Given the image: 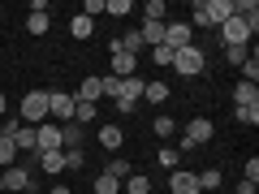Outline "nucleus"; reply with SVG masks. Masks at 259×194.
<instances>
[{"mask_svg": "<svg viewBox=\"0 0 259 194\" xmlns=\"http://www.w3.org/2000/svg\"><path fill=\"white\" fill-rule=\"evenodd\" d=\"M194 18H190V26H203V30H216V26H225V22L233 18V0H194Z\"/></svg>", "mask_w": 259, "mask_h": 194, "instance_id": "obj_1", "label": "nucleus"}, {"mask_svg": "<svg viewBox=\"0 0 259 194\" xmlns=\"http://www.w3.org/2000/svg\"><path fill=\"white\" fill-rule=\"evenodd\" d=\"M143 86H147V78H121V86H117V100H112V108L121 112V117H130V112L139 108V100H143Z\"/></svg>", "mask_w": 259, "mask_h": 194, "instance_id": "obj_2", "label": "nucleus"}, {"mask_svg": "<svg viewBox=\"0 0 259 194\" xmlns=\"http://www.w3.org/2000/svg\"><path fill=\"white\" fill-rule=\"evenodd\" d=\"M168 69H177L182 78H199L207 69V52L190 43V47H182V52H173V65H168Z\"/></svg>", "mask_w": 259, "mask_h": 194, "instance_id": "obj_3", "label": "nucleus"}, {"mask_svg": "<svg viewBox=\"0 0 259 194\" xmlns=\"http://www.w3.org/2000/svg\"><path fill=\"white\" fill-rule=\"evenodd\" d=\"M48 121V91H26L22 95V125H44Z\"/></svg>", "mask_w": 259, "mask_h": 194, "instance_id": "obj_4", "label": "nucleus"}, {"mask_svg": "<svg viewBox=\"0 0 259 194\" xmlns=\"http://www.w3.org/2000/svg\"><path fill=\"white\" fill-rule=\"evenodd\" d=\"M194 43V26L190 22H164V47H173V52H182V47Z\"/></svg>", "mask_w": 259, "mask_h": 194, "instance_id": "obj_5", "label": "nucleus"}, {"mask_svg": "<svg viewBox=\"0 0 259 194\" xmlns=\"http://www.w3.org/2000/svg\"><path fill=\"white\" fill-rule=\"evenodd\" d=\"M35 164H13L5 168V194H18V190H35Z\"/></svg>", "mask_w": 259, "mask_h": 194, "instance_id": "obj_6", "label": "nucleus"}, {"mask_svg": "<svg viewBox=\"0 0 259 194\" xmlns=\"http://www.w3.org/2000/svg\"><path fill=\"white\" fill-rule=\"evenodd\" d=\"M182 138L194 142V147H203V142L216 138V125H212L207 117H190V121H186V134H182Z\"/></svg>", "mask_w": 259, "mask_h": 194, "instance_id": "obj_7", "label": "nucleus"}, {"mask_svg": "<svg viewBox=\"0 0 259 194\" xmlns=\"http://www.w3.org/2000/svg\"><path fill=\"white\" fill-rule=\"evenodd\" d=\"M48 117H61V125L74 121V95L69 91H48Z\"/></svg>", "mask_w": 259, "mask_h": 194, "instance_id": "obj_8", "label": "nucleus"}, {"mask_svg": "<svg viewBox=\"0 0 259 194\" xmlns=\"http://www.w3.org/2000/svg\"><path fill=\"white\" fill-rule=\"evenodd\" d=\"M35 151H61V121H44L35 125Z\"/></svg>", "mask_w": 259, "mask_h": 194, "instance_id": "obj_9", "label": "nucleus"}, {"mask_svg": "<svg viewBox=\"0 0 259 194\" xmlns=\"http://www.w3.org/2000/svg\"><path fill=\"white\" fill-rule=\"evenodd\" d=\"M221 39H225V47H246L250 43V30H246V22H242V18H229L221 26Z\"/></svg>", "mask_w": 259, "mask_h": 194, "instance_id": "obj_10", "label": "nucleus"}, {"mask_svg": "<svg viewBox=\"0 0 259 194\" xmlns=\"http://www.w3.org/2000/svg\"><path fill=\"white\" fill-rule=\"evenodd\" d=\"M168 190H173V194H203V190H199V177L186 173V168H173V177H168Z\"/></svg>", "mask_w": 259, "mask_h": 194, "instance_id": "obj_11", "label": "nucleus"}, {"mask_svg": "<svg viewBox=\"0 0 259 194\" xmlns=\"http://www.w3.org/2000/svg\"><path fill=\"white\" fill-rule=\"evenodd\" d=\"M100 100H104V78H82L74 104H100Z\"/></svg>", "mask_w": 259, "mask_h": 194, "instance_id": "obj_12", "label": "nucleus"}, {"mask_svg": "<svg viewBox=\"0 0 259 194\" xmlns=\"http://www.w3.org/2000/svg\"><path fill=\"white\" fill-rule=\"evenodd\" d=\"M233 18H242L246 30L255 35V30H259V5H255V0H233Z\"/></svg>", "mask_w": 259, "mask_h": 194, "instance_id": "obj_13", "label": "nucleus"}, {"mask_svg": "<svg viewBox=\"0 0 259 194\" xmlns=\"http://www.w3.org/2000/svg\"><path fill=\"white\" fill-rule=\"evenodd\" d=\"M134 69H139V56L112 52V78H134Z\"/></svg>", "mask_w": 259, "mask_h": 194, "instance_id": "obj_14", "label": "nucleus"}, {"mask_svg": "<svg viewBox=\"0 0 259 194\" xmlns=\"http://www.w3.org/2000/svg\"><path fill=\"white\" fill-rule=\"evenodd\" d=\"M61 151H82V125H74V121L61 125Z\"/></svg>", "mask_w": 259, "mask_h": 194, "instance_id": "obj_15", "label": "nucleus"}, {"mask_svg": "<svg viewBox=\"0 0 259 194\" xmlns=\"http://www.w3.org/2000/svg\"><path fill=\"white\" fill-rule=\"evenodd\" d=\"M39 168L48 177H61L65 173V151H39Z\"/></svg>", "mask_w": 259, "mask_h": 194, "instance_id": "obj_16", "label": "nucleus"}, {"mask_svg": "<svg viewBox=\"0 0 259 194\" xmlns=\"http://www.w3.org/2000/svg\"><path fill=\"white\" fill-rule=\"evenodd\" d=\"M250 104H259V86L255 82H238L233 86V108H250Z\"/></svg>", "mask_w": 259, "mask_h": 194, "instance_id": "obj_17", "label": "nucleus"}, {"mask_svg": "<svg viewBox=\"0 0 259 194\" xmlns=\"http://www.w3.org/2000/svg\"><path fill=\"white\" fill-rule=\"evenodd\" d=\"M18 142H13V134H0V173H5V168H13L18 164Z\"/></svg>", "mask_w": 259, "mask_h": 194, "instance_id": "obj_18", "label": "nucleus"}, {"mask_svg": "<svg viewBox=\"0 0 259 194\" xmlns=\"http://www.w3.org/2000/svg\"><path fill=\"white\" fill-rule=\"evenodd\" d=\"M139 35H143V43H147V47H160V43H164V22H143Z\"/></svg>", "mask_w": 259, "mask_h": 194, "instance_id": "obj_19", "label": "nucleus"}, {"mask_svg": "<svg viewBox=\"0 0 259 194\" xmlns=\"http://www.w3.org/2000/svg\"><path fill=\"white\" fill-rule=\"evenodd\" d=\"M48 26H52V13H48V9H30V18H26L30 35H48Z\"/></svg>", "mask_w": 259, "mask_h": 194, "instance_id": "obj_20", "label": "nucleus"}, {"mask_svg": "<svg viewBox=\"0 0 259 194\" xmlns=\"http://www.w3.org/2000/svg\"><path fill=\"white\" fill-rule=\"evenodd\" d=\"M69 35H74V39H91L95 35V22L87 18V13H74V18H69Z\"/></svg>", "mask_w": 259, "mask_h": 194, "instance_id": "obj_21", "label": "nucleus"}, {"mask_svg": "<svg viewBox=\"0 0 259 194\" xmlns=\"http://www.w3.org/2000/svg\"><path fill=\"white\" fill-rule=\"evenodd\" d=\"M121 142H125V134H121L117 125H104L100 129V147L104 151H121Z\"/></svg>", "mask_w": 259, "mask_h": 194, "instance_id": "obj_22", "label": "nucleus"}, {"mask_svg": "<svg viewBox=\"0 0 259 194\" xmlns=\"http://www.w3.org/2000/svg\"><path fill=\"white\" fill-rule=\"evenodd\" d=\"M121 190H125V194H151V177L147 173H134V177L121 181Z\"/></svg>", "mask_w": 259, "mask_h": 194, "instance_id": "obj_23", "label": "nucleus"}, {"mask_svg": "<svg viewBox=\"0 0 259 194\" xmlns=\"http://www.w3.org/2000/svg\"><path fill=\"white\" fill-rule=\"evenodd\" d=\"M242 82H255L259 86V47H250V56L242 61Z\"/></svg>", "mask_w": 259, "mask_h": 194, "instance_id": "obj_24", "label": "nucleus"}, {"mask_svg": "<svg viewBox=\"0 0 259 194\" xmlns=\"http://www.w3.org/2000/svg\"><path fill=\"white\" fill-rule=\"evenodd\" d=\"M104 173H112V177H117V181H125V177H134V164H130L125 156H112V160H108V168H104Z\"/></svg>", "mask_w": 259, "mask_h": 194, "instance_id": "obj_25", "label": "nucleus"}, {"mask_svg": "<svg viewBox=\"0 0 259 194\" xmlns=\"http://www.w3.org/2000/svg\"><path fill=\"white\" fill-rule=\"evenodd\" d=\"M143 100L147 104H164L168 100V82H156V78H151V82L143 86Z\"/></svg>", "mask_w": 259, "mask_h": 194, "instance_id": "obj_26", "label": "nucleus"}, {"mask_svg": "<svg viewBox=\"0 0 259 194\" xmlns=\"http://www.w3.org/2000/svg\"><path fill=\"white\" fill-rule=\"evenodd\" d=\"M121 52H130V56L147 52V43H143V35H139V30H125V35H121Z\"/></svg>", "mask_w": 259, "mask_h": 194, "instance_id": "obj_27", "label": "nucleus"}, {"mask_svg": "<svg viewBox=\"0 0 259 194\" xmlns=\"http://www.w3.org/2000/svg\"><path fill=\"white\" fill-rule=\"evenodd\" d=\"M194 177H199V190H221V185H225L221 168H203V173H194Z\"/></svg>", "mask_w": 259, "mask_h": 194, "instance_id": "obj_28", "label": "nucleus"}, {"mask_svg": "<svg viewBox=\"0 0 259 194\" xmlns=\"http://www.w3.org/2000/svg\"><path fill=\"white\" fill-rule=\"evenodd\" d=\"M91 185H95V194H121V181H117L112 173H100Z\"/></svg>", "mask_w": 259, "mask_h": 194, "instance_id": "obj_29", "label": "nucleus"}, {"mask_svg": "<svg viewBox=\"0 0 259 194\" xmlns=\"http://www.w3.org/2000/svg\"><path fill=\"white\" fill-rule=\"evenodd\" d=\"M13 142H18V151H26V156H30V151H35V125H22L18 134H13Z\"/></svg>", "mask_w": 259, "mask_h": 194, "instance_id": "obj_30", "label": "nucleus"}, {"mask_svg": "<svg viewBox=\"0 0 259 194\" xmlns=\"http://www.w3.org/2000/svg\"><path fill=\"white\" fill-rule=\"evenodd\" d=\"M104 13H112V18H130V13H134V0H104Z\"/></svg>", "mask_w": 259, "mask_h": 194, "instance_id": "obj_31", "label": "nucleus"}, {"mask_svg": "<svg viewBox=\"0 0 259 194\" xmlns=\"http://www.w3.org/2000/svg\"><path fill=\"white\" fill-rule=\"evenodd\" d=\"M164 0H147V9H143V22H164Z\"/></svg>", "mask_w": 259, "mask_h": 194, "instance_id": "obj_32", "label": "nucleus"}, {"mask_svg": "<svg viewBox=\"0 0 259 194\" xmlns=\"http://www.w3.org/2000/svg\"><path fill=\"white\" fill-rule=\"evenodd\" d=\"M233 117H238L242 125H259V104H250V108H233Z\"/></svg>", "mask_w": 259, "mask_h": 194, "instance_id": "obj_33", "label": "nucleus"}, {"mask_svg": "<svg viewBox=\"0 0 259 194\" xmlns=\"http://www.w3.org/2000/svg\"><path fill=\"white\" fill-rule=\"evenodd\" d=\"M95 121V104H74V125H87Z\"/></svg>", "mask_w": 259, "mask_h": 194, "instance_id": "obj_34", "label": "nucleus"}, {"mask_svg": "<svg viewBox=\"0 0 259 194\" xmlns=\"http://www.w3.org/2000/svg\"><path fill=\"white\" fill-rule=\"evenodd\" d=\"M151 61H156L160 69H168V65H173V47H164V43H160V47H151Z\"/></svg>", "mask_w": 259, "mask_h": 194, "instance_id": "obj_35", "label": "nucleus"}, {"mask_svg": "<svg viewBox=\"0 0 259 194\" xmlns=\"http://www.w3.org/2000/svg\"><path fill=\"white\" fill-rule=\"evenodd\" d=\"M246 56H250V43H246V47H225V61L238 65V69H242V61H246Z\"/></svg>", "mask_w": 259, "mask_h": 194, "instance_id": "obj_36", "label": "nucleus"}, {"mask_svg": "<svg viewBox=\"0 0 259 194\" xmlns=\"http://www.w3.org/2000/svg\"><path fill=\"white\" fill-rule=\"evenodd\" d=\"M177 160H182V156H177V147H160V164H164L168 173L177 168Z\"/></svg>", "mask_w": 259, "mask_h": 194, "instance_id": "obj_37", "label": "nucleus"}, {"mask_svg": "<svg viewBox=\"0 0 259 194\" xmlns=\"http://www.w3.org/2000/svg\"><path fill=\"white\" fill-rule=\"evenodd\" d=\"M173 129H177V121H173V117H156V134H160V138H168Z\"/></svg>", "mask_w": 259, "mask_h": 194, "instance_id": "obj_38", "label": "nucleus"}, {"mask_svg": "<svg viewBox=\"0 0 259 194\" xmlns=\"http://www.w3.org/2000/svg\"><path fill=\"white\" fill-rule=\"evenodd\" d=\"M82 164H87V156H82V151H65V168H74V173H78Z\"/></svg>", "mask_w": 259, "mask_h": 194, "instance_id": "obj_39", "label": "nucleus"}, {"mask_svg": "<svg viewBox=\"0 0 259 194\" xmlns=\"http://www.w3.org/2000/svg\"><path fill=\"white\" fill-rule=\"evenodd\" d=\"M78 13H87V18L95 22V13H104V0H82V9H78Z\"/></svg>", "mask_w": 259, "mask_h": 194, "instance_id": "obj_40", "label": "nucleus"}, {"mask_svg": "<svg viewBox=\"0 0 259 194\" xmlns=\"http://www.w3.org/2000/svg\"><path fill=\"white\" fill-rule=\"evenodd\" d=\"M242 173H246V177H242V181H255V185H259V160L250 156V160H246V168H242Z\"/></svg>", "mask_w": 259, "mask_h": 194, "instance_id": "obj_41", "label": "nucleus"}, {"mask_svg": "<svg viewBox=\"0 0 259 194\" xmlns=\"http://www.w3.org/2000/svg\"><path fill=\"white\" fill-rule=\"evenodd\" d=\"M233 194H255V181H242V185H238Z\"/></svg>", "mask_w": 259, "mask_h": 194, "instance_id": "obj_42", "label": "nucleus"}, {"mask_svg": "<svg viewBox=\"0 0 259 194\" xmlns=\"http://www.w3.org/2000/svg\"><path fill=\"white\" fill-rule=\"evenodd\" d=\"M9 117V100H5V95H0V121Z\"/></svg>", "mask_w": 259, "mask_h": 194, "instance_id": "obj_43", "label": "nucleus"}, {"mask_svg": "<svg viewBox=\"0 0 259 194\" xmlns=\"http://www.w3.org/2000/svg\"><path fill=\"white\" fill-rule=\"evenodd\" d=\"M48 194H69V185H52V190H48Z\"/></svg>", "mask_w": 259, "mask_h": 194, "instance_id": "obj_44", "label": "nucleus"}, {"mask_svg": "<svg viewBox=\"0 0 259 194\" xmlns=\"http://www.w3.org/2000/svg\"><path fill=\"white\" fill-rule=\"evenodd\" d=\"M0 194H5V173H0Z\"/></svg>", "mask_w": 259, "mask_h": 194, "instance_id": "obj_45", "label": "nucleus"}, {"mask_svg": "<svg viewBox=\"0 0 259 194\" xmlns=\"http://www.w3.org/2000/svg\"><path fill=\"white\" fill-rule=\"evenodd\" d=\"M0 134H5V121H0Z\"/></svg>", "mask_w": 259, "mask_h": 194, "instance_id": "obj_46", "label": "nucleus"}]
</instances>
